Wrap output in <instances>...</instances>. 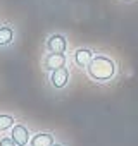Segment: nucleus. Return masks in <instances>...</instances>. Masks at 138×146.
<instances>
[{"label": "nucleus", "mask_w": 138, "mask_h": 146, "mask_svg": "<svg viewBox=\"0 0 138 146\" xmlns=\"http://www.w3.org/2000/svg\"><path fill=\"white\" fill-rule=\"evenodd\" d=\"M85 70L92 81L104 84V83H111L116 78L117 64L112 57H109L105 53H95V57L92 58V62L88 64V67Z\"/></svg>", "instance_id": "obj_1"}, {"label": "nucleus", "mask_w": 138, "mask_h": 146, "mask_svg": "<svg viewBox=\"0 0 138 146\" xmlns=\"http://www.w3.org/2000/svg\"><path fill=\"white\" fill-rule=\"evenodd\" d=\"M69 81H71V72H69L67 67L55 69V70L50 72V76H48V84H50V88L55 90V91L64 90V88L69 84Z\"/></svg>", "instance_id": "obj_2"}, {"label": "nucleus", "mask_w": 138, "mask_h": 146, "mask_svg": "<svg viewBox=\"0 0 138 146\" xmlns=\"http://www.w3.org/2000/svg\"><path fill=\"white\" fill-rule=\"evenodd\" d=\"M66 65H67V55L66 53H52V52H48L42 58V67L47 72H52V70L66 67Z\"/></svg>", "instance_id": "obj_3"}, {"label": "nucleus", "mask_w": 138, "mask_h": 146, "mask_svg": "<svg viewBox=\"0 0 138 146\" xmlns=\"http://www.w3.org/2000/svg\"><path fill=\"white\" fill-rule=\"evenodd\" d=\"M47 50L52 52V53H66L67 52V38L60 33H54L47 38V43H45Z\"/></svg>", "instance_id": "obj_4"}, {"label": "nucleus", "mask_w": 138, "mask_h": 146, "mask_svg": "<svg viewBox=\"0 0 138 146\" xmlns=\"http://www.w3.org/2000/svg\"><path fill=\"white\" fill-rule=\"evenodd\" d=\"M93 57H95V52L92 48H86V46H80L73 52V62L81 69H86Z\"/></svg>", "instance_id": "obj_5"}, {"label": "nucleus", "mask_w": 138, "mask_h": 146, "mask_svg": "<svg viewBox=\"0 0 138 146\" xmlns=\"http://www.w3.org/2000/svg\"><path fill=\"white\" fill-rule=\"evenodd\" d=\"M31 136H33V134L29 132V129H28L24 124H16V125L11 129V137L16 141L17 146H28Z\"/></svg>", "instance_id": "obj_6"}, {"label": "nucleus", "mask_w": 138, "mask_h": 146, "mask_svg": "<svg viewBox=\"0 0 138 146\" xmlns=\"http://www.w3.org/2000/svg\"><path fill=\"white\" fill-rule=\"evenodd\" d=\"M55 143V137L52 132H45V131H40L36 134L31 136L29 139V144L28 146H52Z\"/></svg>", "instance_id": "obj_7"}, {"label": "nucleus", "mask_w": 138, "mask_h": 146, "mask_svg": "<svg viewBox=\"0 0 138 146\" xmlns=\"http://www.w3.org/2000/svg\"><path fill=\"white\" fill-rule=\"evenodd\" d=\"M16 38V31L11 24H4L0 26V48L2 46H9Z\"/></svg>", "instance_id": "obj_8"}, {"label": "nucleus", "mask_w": 138, "mask_h": 146, "mask_svg": "<svg viewBox=\"0 0 138 146\" xmlns=\"http://www.w3.org/2000/svg\"><path fill=\"white\" fill-rule=\"evenodd\" d=\"M16 125V119L9 113H0V132L11 131Z\"/></svg>", "instance_id": "obj_9"}, {"label": "nucleus", "mask_w": 138, "mask_h": 146, "mask_svg": "<svg viewBox=\"0 0 138 146\" xmlns=\"http://www.w3.org/2000/svg\"><path fill=\"white\" fill-rule=\"evenodd\" d=\"M0 146H17L16 144V141L11 137V134L9 136H4V137H0Z\"/></svg>", "instance_id": "obj_10"}, {"label": "nucleus", "mask_w": 138, "mask_h": 146, "mask_svg": "<svg viewBox=\"0 0 138 146\" xmlns=\"http://www.w3.org/2000/svg\"><path fill=\"white\" fill-rule=\"evenodd\" d=\"M52 146H62V144H60V143H54Z\"/></svg>", "instance_id": "obj_11"}]
</instances>
